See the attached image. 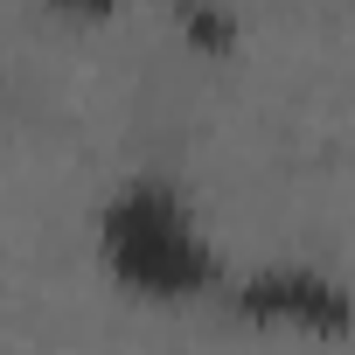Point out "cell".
I'll use <instances>...</instances> for the list:
<instances>
[{
    "mask_svg": "<svg viewBox=\"0 0 355 355\" xmlns=\"http://www.w3.org/2000/svg\"><path fill=\"white\" fill-rule=\"evenodd\" d=\"M230 306L244 320H265V327H300V334H320V341H341L355 327V293L313 265H265V272H244L230 286Z\"/></svg>",
    "mask_w": 355,
    "mask_h": 355,
    "instance_id": "obj_2",
    "label": "cell"
},
{
    "mask_svg": "<svg viewBox=\"0 0 355 355\" xmlns=\"http://www.w3.org/2000/svg\"><path fill=\"white\" fill-rule=\"evenodd\" d=\"M98 258L139 300H196L223 279L216 244L202 237L189 196L167 174H132L98 209Z\"/></svg>",
    "mask_w": 355,
    "mask_h": 355,
    "instance_id": "obj_1",
    "label": "cell"
},
{
    "mask_svg": "<svg viewBox=\"0 0 355 355\" xmlns=\"http://www.w3.org/2000/svg\"><path fill=\"white\" fill-rule=\"evenodd\" d=\"M174 21H182V35H189L196 49H230V42H237V15H230V8H182Z\"/></svg>",
    "mask_w": 355,
    "mask_h": 355,
    "instance_id": "obj_3",
    "label": "cell"
}]
</instances>
